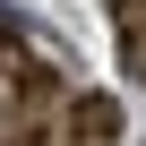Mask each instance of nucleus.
<instances>
[{
    "label": "nucleus",
    "instance_id": "f257e3e1",
    "mask_svg": "<svg viewBox=\"0 0 146 146\" xmlns=\"http://www.w3.org/2000/svg\"><path fill=\"white\" fill-rule=\"evenodd\" d=\"M60 146H120V103H112V95H69Z\"/></svg>",
    "mask_w": 146,
    "mask_h": 146
},
{
    "label": "nucleus",
    "instance_id": "f03ea898",
    "mask_svg": "<svg viewBox=\"0 0 146 146\" xmlns=\"http://www.w3.org/2000/svg\"><path fill=\"white\" fill-rule=\"evenodd\" d=\"M120 26H129V69L146 78V0H120Z\"/></svg>",
    "mask_w": 146,
    "mask_h": 146
},
{
    "label": "nucleus",
    "instance_id": "7ed1b4c3",
    "mask_svg": "<svg viewBox=\"0 0 146 146\" xmlns=\"http://www.w3.org/2000/svg\"><path fill=\"white\" fill-rule=\"evenodd\" d=\"M0 146H60V129H52V112H35V120H9Z\"/></svg>",
    "mask_w": 146,
    "mask_h": 146
}]
</instances>
